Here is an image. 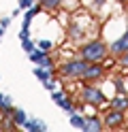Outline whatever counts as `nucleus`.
Segmentation results:
<instances>
[{
    "instance_id": "obj_1",
    "label": "nucleus",
    "mask_w": 128,
    "mask_h": 132,
    "mask_svg": "<svg viewBox=\"0 0 128 132\" xmlns=\"http://www.w3.org/2000/svg\"><path fill=\"white\" fill-rule=\"evenodd\" d=\"M109 53V47L102 43L100 38H94L90 43H85L81 49H79V55L83 57L85 62H102Z\"/></svg>"
},
{
    "instance_id": "obj_2",
    "label": "nucleus",
    "mask_w": 128,
    "mask_h": 132,
    "mask_svg": "<svg viewBox=\"0 0 128 132\" xmlns=\"http://www.w3.org/2000/svg\"><path fill=\"white\" fill-rule=\"evenodd\" d=\"M85 66H88V62L83 60V57H79V60H66L60 64V77L62 79H68V81H75V79H81L83 72H85Z\"/></svg>"
},
{
    "instance_id": "obj_3",
    "label": "nucleus",
    "mask_w": 128,
    "mask_h": 132,
    "mask_svg": "<svg viewBox=\"0 0 128 132\" xmlns=\"http://www.w3.org/2000/svg\"><path fill=\"white\" fill-rule=\"evenodd\" d=\"M81 100L83 102H88L92 106H100V104H105L107 102V96L100 92L98 87H94V85H85L81 89Z\"/></svg>"
},
{
    "instance_id": "obj_4",
    "label": "nucleus",
    "mask_w": 128,
    "mask_h": 132,
    "mask_svg": "<svg viewBox=\"0 0 128 132\" xmlns=\"http://www.w3.org/2000/svg\"><path fill=\"white\" fill-rule=\"evenodd\" d=\"M102 75H105V66H102V62H88V66H85V72H83V81H88V83H92V81H98L102 79Z\"/></svg>"
},
{
    "instance_id": "obj_5",
    "label": "nucleus",
    "mask_w": 128,
    "mask_h": 132,
    "mask_svg": "<svg viewBox=\"0 0 128 132\" xmlns=\"http://www.w3.org/2000/svg\"><path fill=\"white\" fill-rule=\"evenodd\" d=\"M124 119H126L124 111L111 109V111H107V115H105V119H102V123H105V128H117V126H122V123H124Z\"/></svg>"
},
{
    "instance_id": "obj_6",
    "label": "nucleus",
    "mask_w": 128,
    "mask_h": 132,
    "mask_svg": "<svg viewBox=\"0 0 128 132\" xmlns=\"http://www.w3.org/2000/svg\"><path fill=\"white\" fill-rule=\"evenodd\" d=\"M126 51H128V30L109 45V53H113V55H122V53H126Z\"/></svg>"
},
{
    "instance_id": "obj_7",
    "label": "nucleus",
    "mask_w": 128,
    "mask_h": 132,
    "mask_svg": "<svg viewBox=\"0 0 128 132\" xmlns=\"http://www.w3.org/2000/svg\"><path fill=\"white\" fill-rule=\"evenodd\" d=\"M100 130H105V123H102V119H98L96 115L85 117V128H83V132H100Z\"/></svg>"
},
{
    "instance_id": "obj_8",
    "label": "nucleus",
    "mask_w": 128,
    "mask_h": 132,
    "mask_svg": "<svg viewBox=\"0 0 128 132\" xmlns=\"http://www.w3.org/2000/svg\"><path fill=\"white\" fill-rule=\"evenodd\" d=\"M24 130H28V132H45L47 123L43 119H26L24 121Z\"/></svg>"
},
{
    "instance_id": "obj_9",
    "label": "nucleus",
    "mask_w": 128,
    "mask_h": 132,
    "mask_svg": "<svg viewBox=\"0 0 128 132\" xmlns=\"http://www.w3.org/2000/svg\"><path fill=\"white\" fill-rule=\"evenodd\" d=\"M109 106H111V109H117V111H128V96L126 94L115 96L113 100L109 102Z\"/></svg>"
},
{
    "instance_id": "obj_10",
    "label": "nucleus",
    "mask_w": 128,
    "mask_h": 132,
    "mask_svg": "<svg viewBox=\"0 0 128 132\" xmlns=\"http://www.w3.org/2000/svg\"><path fill=\"white\" fill-rule=\"evenodd\" d=\"M51 68H45V66H36V68H34V77H36L41 83H45V81H49V79H54L51 77Z\"/></svg>"
},
{
    "instance_id": "obj_11",
    "label": "nucleus",
    "mask_w": 128,
    "mask_h": 132,
    "mask_svg": "<svg viewBox=\"0 0 128 132\" xmlns=\"http://www.w3.org/2000/svg\"><path fill=\"white\" fill-rule=\"evenodd\" d=\"M49 55V51H43V49H34L32 53H28V57H30V62H34V64H41L43 60H45V57Z\"/></svg>"
},
{
    "instance_id": "obj_12",
    "label": "nucleus",
    "mask_w": 128,
    "mask_h": 132,
    "mask_svg": "<svg viewBox=\"0 0 128 132\" xmlns=\"http://www.w3.org/2000/svg\"><path fill=\"white\" fill-rule=\"evenodd\" d=\"M71 126L77 128V130H83V128H85V117H81V115L73 113V115H71Z\"/></svg>"
},
{
    "instance_id": "obj_13",
    "label": "nucleus",
    "mask_w": 128,
    "mask_h": 132,
    "mask_svg": "<svg viewBox=\"0 0 128 132\" xmlns=\"http://www.w3.org/2000/svg\"><path fill=\"white\" fill-rule=\"evenodd\" d=\"M11 117H13V121L17 123V126H24V121L28 119V115H26V111H21V109H15Z\"/></svg>"
},
{
    "instance_id": "obj_14",
    "label": "nucleus",
    "mask_w": 128,
    "mask_h": 132,
    "mask_svg": "<svg viewBox=\"0 0 128 132\" xmlns=\"http://www.w3.org/2000/svg\"><path fill=\"white\" fill-rule=\"evenodd\" d=\"M21 49H24L26 53H32L34 49H36V45H34V40L28 36V38H24V40H21Z\"/></svg>"
},
{
    "instance_id": "obj_15",
    "label": "nucleus",
    "mask_w": 128,
    "mask_h": 132,
    "mask_svg": "<svg viewBox=\"0 0 128 132\" xmlns=\"http://www.w3.org/2000/svg\"><path fill=\"white\" fill-rule=\"evenodd\" d=\"M60 2H62V0H41V4H43L45 11H56Z\"/></svg>"
},
{
    "instance_id": "obj_16",
    "label": "nucleus",
    "mask_w": 128,
    "mask_h": 132,
    "mask_svg": "<svg viewBox=\"0 0 128 132\" xmlns=\"http://www.w3.org/2000/svg\"><path fill=\"white\" fill-rule=\"evenodd\" d=\"M68 36H71V38H81V36H83V30H81L79 26H75V23H73V26L68 28Z\"/></svg>"
},
{
    "instance_id": "obj_17",
    "label": "nucleus",
    "mask_w": 128,
    "mask_h": 132,
    "mask_svg": "<svg viewBox=\"0 0 128 132\" xmlns=\"http://www.w3.org/2000/svg\"><path fill=\"white\" fill-rule=\"evenodd\" d=\"M58 106H62V109H64V111H66L68 115H73V113H75V106H73V102H71V100H68V98H64V100H62V102H60Z\"/></svg>"
},
{
    "instance_id": "obj_18",
    "label": "nucleus",
    "mask_w": 128,
    "mask_h": 132,
    "mask_svg": "<svg viewBox=\"0 0 128 132\" xmlns=\"http://www.w3.org/2000/svg\"><path fill=\"white\" fill-rule=\"evenodd\" d=\"M51 100H54L56 104H60L64 100V92H62V89H54V92H51Z\"/></svg>"
},
{
    "instance_id": "obj_19",
    "label": "nucleus",
    "mask_w": 128,
    "mask_h": 132,
    "mask_svg": "<svg viewBox=\"0 0 128 132\" xmlns=\"http://www.w3.org/2000/svg\"><path fill=\"white\" fill-rule=\"evenodd\" d=\"M36 47L43 49V51H49V49L54 47V43H51V40H47V38H43V40H39V43H36Z\"/></svg>"
},
{
    "instance_id": "obj_20",
    "label": "nucleus",
    "mask_w": 128,
    "mask_h": 132,
    "mask_svg": "<svg viewBox=\"0 0 128 132\" xmlns=\"http://www.w3.org/2000/svg\"><path fill=\"white\" fill-rule=\"evenodd\" d=\"M32 4H34V0H17V6H19L21 11H26V9H30Z\"/></svg>"
},
{
    "instance_id": "obj_21",
    "label": "nucleus",
    "mask_w": 128,
    "mask_h": 132,
    "mask_svg": "<svg viewBox=\"0 0 128 132\" xmlns=\"http://www.w3.org/2000/svg\"><path fill=\"white\" fill-rule=\"evenodd\" d=\"M117 60H119V66L128 68V51H126V53H122V55H117Z\"/></svg>"
},
{
    "instance_id": "obj_22",
    "label": "nucleus",
    "mask_w": 128,
    "mask_h": 132,
    "mask_svg": "<svg viewBox=\"0 0 128 132\" xmlns=\"http://www.w3.org/2000/svg\"><path fill=\"white\" fill-rule=\"evenodd\" d=\"M43 85H45V87L49 89V92H54V89H58V87H56V81H54V79H49V81H45V83H43Z\"/></svg>"
},
{
    "instance_id": "obj_23",
    "label": "nucleus",
    "mask_w": 128,
    "mask_h": 132,
    "mask_svg": "<svg viewBox=\"0 0 128 132\" xmlns=\"http://www.w3.org/2000/svg\"><path fill=\"white\" fill-rule=\"evenodd\" d=\"M11 21H13V17H2V19H0V26H2V28L6 30L9 26H11Z\"/></svg>"
},
{
    "instance_id": "obj_24",
    "label": "nucleus",
    "mask_w": 128,
    "mask_h": 132,
    "mask_svg": "<svg viewBox=\"0 0 128 132\" xmlns=\"http://www.w3.org/2000/svg\"><path fill=\"white\" fill-rule=\"evenodd\" d=\"M28 36H30V28H21V30H19V40L28 38Z\"/></svg>"
},
{
    "instance_id": "obj_25",
    "label": "nucleus",
    "mask_w": 128,
    "mask_h": 132,
    "mask_svg": "<svg viewBox=\"0 0 128 132\" xmlns=\"http://www.w3.org/2000/svg\"><path fill=\"white\" fill-rule=\"evenodd\" d=\"M21 13V9H19V6H17V9H13V13H11V17H17V15H19Z\"/></svg>"
},
{
    "instance_id": "obj_26",
    "label": "nucleus",
    "mask_w": 128,
    "mask_h": 132,
    "mask_svg": "<svg viewBox=\"0 0 128 132\" xmlns=\"http://www.w3.org/2000/svg\"><path fill=\"white\" fill-rule=\"evenodd\" d=\"M102 2L105 0H94V6H102Z\"/></svg>"
},
{
    "instance_id": "obj_27",
    "label": "nucleus",
    "mask_w": 128,
    "mask_h": 132,
    "mask_svg": "<svg viewBox=\"0 0 128 132\" xmlns=\"http://www.w3.org/2000/svg\"><path fill=\"white\" fill-rule=\"evenodd\" d=\"M2 34H4V28H2V26H0V38H2Z\"/></svg>"
},
{
    "instance_id": "obj_28",
    "label": "nucleus",
    "mask_w": 128,
    "mask_h": 132,
    "mask_svg": "<svg viewBox=\"0 0 128 132\" xmlns=\"http://www.w3.org/2000/svg\"><path fill=\"white\" fill-rule=\"evenodd\" d=\"M117 2H119V4H128V0H117Z\"/></svg>"
},
{
    "instance_id": "obj_29",
    "label": "nucleus",
    "mask_w": 128,
    "mask_h": 132,
    "mask_svg": "<svg viewBox=\"0 0 128 132\" xmlns=\"http://www.w3.org/2000/svg\"><path fill=\"white\" fill-rule=\"evenodd\" d=\"M39 2H41V0H39Z\"/></svg>"
}]
</instances>
